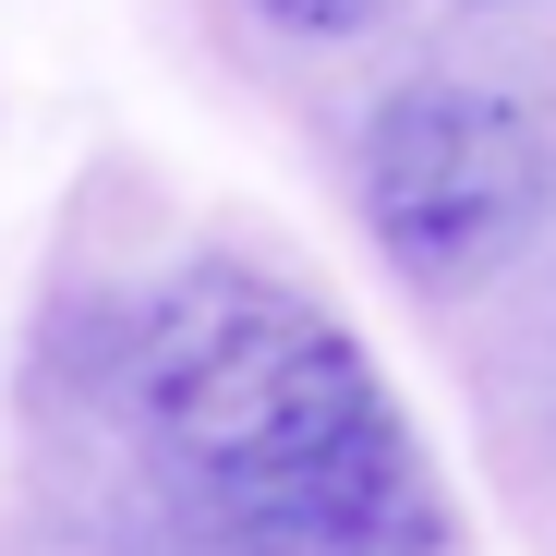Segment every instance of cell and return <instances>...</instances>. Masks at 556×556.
Instances as JSON below:
<instances>
[{"label": "cell", "mask_w": 556, "mask_h": 556, "mask_svg": "<svg viewBox=\"0 0 556 556\" xmlns=\"http://www.w3.org/2000/svg\"><path fill=\"white\" fill-rule=\"evenodd\" d=\"M122 376H134V424L157 447V472L181 484L194 520H218L266 484L315 472V459H339L351 435L400 424L363 339L254 266H181L134 315Z\"/></svg>", "instance_id": "6da1fadb"}, {"label": "cell", "mask_w": 556, "mask_h": 556, "mask_svg": "<svg viewBox=\"0 0 556 556\" xmlns=\"http://www.w3.org/2000/svg\"><path fill=\"white\" fill-rule=\"evenodd\" d=\"M556 206V146L520 98L424 73L363 122V218L412 291H484Z\"/></svg>", "instance_id": "7a4b0ae2"}, {"label": "cell", "mask_w": 556, "mask_h": 556, "mask_svg": "<svg viewBox=\"0 0 556 556\" xmlns=\"http://www.w3.org/2000/svg\"><path fill=\"white\" fill-rule=\"evenodd\" d=\"M254 13L278 25V37H315V49H351V37H376L400 0H254Z\"/></svg>", "instance_id": "3957f363"}]
</instances>
